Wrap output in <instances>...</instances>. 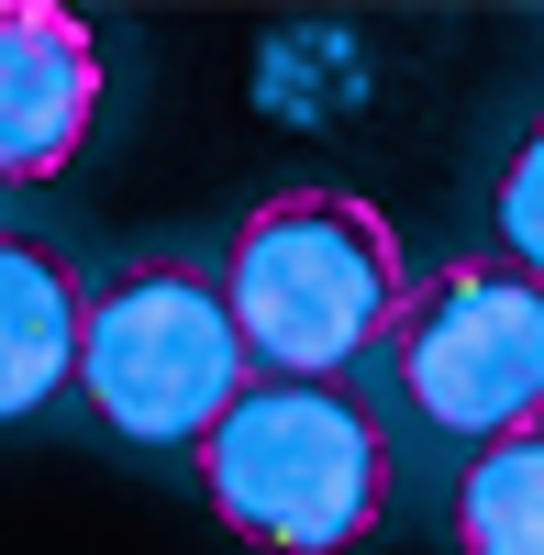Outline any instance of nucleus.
<instances>
[{
  "label": "nucleus",
  "mask_w": 544,
  "mask_h": 555,
  "mask_svg": "<svg viewBox=\"0 0 544 555\" xmlns=\"http://www.w3.org/2000/svg\"><path fill=\"white\" fill-rule=\"evenodd\" d=\"M501 256H522V267L544 278V122L522 133V156H511V178H501Z\"/></svg>",
  "instance_id": "nucleus-8"
},
{
  "label": "nucleus",
  "mask_w": 544,
  "mask_h": 555,
  "mask_svg": "<svg viewBox=\"0 0 544 555\" xmlns=\"http://www.w3.org/2000/svg\"><path fill=\"white\" fill-rule=\"evenodd\" d=\"M389 378L444 444H501L544 423V278L501 245L444 256L389 322Z\"/></svg>",
  "instance_id": "nucleus-4"
},
{
  "label": "nucleus",
  "mask_w": 544,
  "mask_h": 555,
  "mask_svg": "<svg viewBox=\"0 0 544 555\" xmlns=\"http://www.w3.org/2000/svg\"><path fill=\"white\" fill-rule=\"evenodd\" d=\"M256 378L234 334V289L200 245H145L89 278L78 311V389L101 400V423L145 455H200V434L234 411Z\"/></svg>",
  "instance_id": "nucleus-3"
},
{
  "label": "nucleus",
  "mask_w": 544,
  "mask_h": 555,
  "mask_svg": "<svg viewBox=\"0 0 544 555\" xmlns=\"http://www.w3.org/2000/svg\"><path fill=\"white\" fill-rule=\"evenodd\" d=\"M101 112V44L56 0H0V178H56Z\"/></svg>",
  "instance_id": "nucleus-5"
},
{
  "label": "nucleus",
  "mask_w": 544,
  "mask_h": 555,
  "mask_svg": "<svg viewBox=\"0 0 544 555\" xmlns=\"http://www.w3.org/2000/svg\"><path fill=\"white\" fill-rule=\"evenodd\" d=\"M78 311H89V278L56 245L0 234V423H34L78 378Z\"/></svg>",
  "instance_id": "nucleus-6"
},
{
  "label": "nucleus",
  "mask_w": 544,
  "mask_h": 555,
  "mask_svg": "<svg viewBox=\"0 0 544 555\" xmlns=\"http://www.w3.org/2000/svg\"><path fill=\"white\" fill-rule=\"evenodd\" d=\"M200 489L256 555H355L389 512V423L345 378H245L200 434Z\"/></svg>",
  "instance_id": "nucleus-2"
},
{
  "label": "nucleus",
  "mask_w": 544,
  "mask_h": 555,
  "mask_svg": "<svg viewBox=\"0 0 544 555\" xmlns=\"http://www.w3.org/2000/svg\"><path fill=\"white\" fill-rule=\"evenodd\" d=\"M222 289H234V334H245L256 378H345V366H367L389 345L412 267H400V234L367 201L279 190L234 222Z\"/></svg>",
  "instance_id": "nucleus-1"
},
{
  "label": "nucleus",
  "mask_w": 544,
  "mask_h": 555,
  "mask_svg": "<svg viewBox=\"0 0 544 555\" xmlns=\"http://www.w3.org/2000/svg\"><path fill=\"white\" fill-rule=\"evenodd\" d=\"M456 533L467 555H544V423L478 444V467L456 489Z\"/></svg>",
  "instance_id": "nucleus-7"
}]
</instances>
